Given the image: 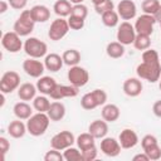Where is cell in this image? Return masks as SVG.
Instances as JSON below:
<instances>
[{"mask_svg":"<svg viewBox=\"0 0 161 161\" xmlns=\"http://www.w3.org/2000/svg\"><path fill=\"white\" fill-rule=\"evenodd\" d=\"M142 62L137 65L136 73L137 77L145 79L150 83H155L161 77V63H160V54L155 49H146L142 52Z\"/></svg>","mask_w":161,"mask_h":161,"instance_id":"cell-1","label":"cell"},{"mask_svg":"<svg viewBox=\"0 0 161 161\" xmlns=\"http://www.w3.org/2000/svg\"><path fill=\"white\" fill-rule=\"evenodd\" d=\"M49 123H50V118L47 113L36 112L29 119H26L28 133H30L34 137L43 136L47 132V130L49 127Z\"/></svg>","mask_w":161,"mask_h":161,"instance_id":"cell-2","label":"cell"},{"mask_svg":"<svg viewBox=\"0 0 161 161\" xmlns=\"http://www.w3.org/2000/svg\"><path fill=\"white\" fill-rule=\"evenodd\" d=\"M106 102H107V93L101 88H96L86 93L80 98V106L83 109H87V111H92L99 106H103L106 104Z\"/></svg>","mask_w":161,"mask_h":161,"instance_id":"cell-3","label":"cell"},{"mask_svg":"<svg viewBox=\"0 0 161 161\" xmlns=\"http://www.w3.org/2000/svg\"><path fill=\"white\" fill-rule=\"evenodd\" d=\"M25 54L29 58H35V59H40L43 57H45L48 54V45L35 38V36H30L24 42V47H23Z\"/></svg>","mask_w":161,"mask_h":161,"instance_id":"cell-4","label":"cell"},{"mask_svg":"<svg viewBox=\"0 0 161 161\" xmlns=\"http://www.w3.org/2000/svg\"><path fill=\"white\" fill-rule=\"evenodd\" d=\"M35 21L30 14V10H23L13 25V30L20 36H28L34 30Z\"/></svg>","mask_w":161,"mask_h":161,"instance_id":"cell-5","label":"cell"},{"mask_svg":"<svg viewBox=\"0 0 161 161\" xmlns=\"http://www.w3.org/2000/svg\"><path fill=\"white\" fill-rule=\"evenodd\" d=\"M67 78L69 80V83L77 88L84 87L88 80H89V73L86 68L80 67V65H73L69 68L68 73H67Z\"/></svg>","mask_w":161,"mask_h":161,"instance_id":"cell-6","label":"cell"},{"mask_svg":"<svg viewBox=\"0 0 161 161\" xmlns=\"http://www.w3.org/2000/svg\"><path fill=\"white\" fill-rule=\"evenodd\" d=\"M20 87V75L15 70H8L1 75L0 79V91L1 93H13L14 91H18Z\"/></svg>","mask_w":161,"mask_h":161,"instance_id":"cell-7","label":"cell"},{"mask_svg":"<svg viewBox=\"0 0 161 161\" xmlns=\"http://www.w3.org/2000/svg\"><path fill=\"white\" fill-rule=\"evenodd\" d=\"M69 24H68V20L64 19V18H57L55 20L52 21L50 26H49V30H48V36L50 40L53 42H58L60 39H63L68 31H69Z\"/></svg>","mask_w":161,"mask_h":161,"instance_id":"cell-8","label":"cell"},{"mask_svg":"<svg viewBox=\"0 0 161 161\" xmlns=\"http://www.w3.org/2000/svg\"><path fill=\"white\" fill-rule=\"evenodd\" d=\"M74 142H75V137L70 131H60L52 137L50 147L59 151H64L65 148L73 146Z\"/></svg>","mask_w":161,"mask_h":161,"instance_id":"cell-9","label":"cell"},{"mask_svg":"<svg viewBox=\"0 0 161 161\" xmlns=\"http://www.w3.org/2000/svg\"><path fill=\"white\" fill-rule=\"evenodd\" d=\"M136 34L137 33L135 30V26L130 21H122L118 25L116 38H117V42H119L121 44H123V45H131V44H133V40L136 38Z\"/></svg>","mask_w":161,"mask_h":161,"instance_id":"cell-10","label":"cell"},{"mask_svg":"<svg viewBox=\"0 0 161 161\" xmlns=\"http://www.w3.org/2000/svg\"><path fill=\"white\" fill-rule=\"evenodd\" d=\"M20 38L21 36L18 33H15L14 30L13 31H6V33H4L3 38H1V45L9 53H18L24 47V43L21 42Z\"/></svg>","mask_w":161,"mask_h":161,"instance_id":"cell-11","label":"cell"},{"mask_svg":"<svg viewBox=\"0 0 161 161\" xmlns=\"http://www.w3.org/2000/svg\"><path fill=\"white\" fill-rule=\"evenodd\" d=\"M156 20L153 18V15L151 14H142L140 16H137L136 21H135V30L137 34H143V35H148L151 36L153 33V25H155Z\"/></svg>","mask_w":161,"mask_h":161,"instance_id":"cell-12","label":"cell"},{"mask_svg":"<svg viewBox=\"0 0 161 161\" xmlns=\"http://www.w3.org/2000/svg\"><path fill=\"white\" fill-rule=\"evenodd\" d=\"M23 70L31 78H40L45 70V65L39 59L28 58L23 62Z\"/></svg>","mask_w":161,"mask_h":161,"instance_id":"cell-13","label":"cell"},{"mask_svg":"<svg viewBox=\"0 0 161 161\" xmlns=\"http://www.w3.org/2000/svg\"><path fill=\"white\" fill-rule=\"evenodd\" d=\"M116 11L118 13V15L122 20L128 21V20H132L136 18L137 6H136L135 1H132V0H121L116 6Z\"/></svg>","mask_w":161,"mask_h":161,"instance_id":"cell-14","label":"cell"},{"mask_svg":"<svg viewBox=\"0 0 161 161\" xmlns=\"http://www.w3.org/2000/svg\"><path fill=\"white\" fill-rule=\"evenodd\" d=\"M79 88L69 84V86H65V84H57L55 88L53 89V92L49 94V97L54 101H60L63 98H73L75 96H78V91Z\"/></svg>","mask_w":161,"mask_h":161,"instance_id":"cell-15","label":"cell"},{"mask_svg":"<svg viewBox=\"0 0 161 161\" xmlns=\"http://www.w3.org/2000/svg\"><path fill=\"white\" fill-rule=\"evenodd\" d=\"M101 151L103 155L108 156V157H116L121 153V145L119 141L116 140L114 137H103L101 140Z\"/></svg>","mask_w":161,"mask_h":161,"instance_id":"cell-16","label":"cell"},{"mask_svg":"<svg viewBox=\"0 0 161 161\" xmlns=\"http://www.w3.org/2000/svg\"><path fill=\"white\" fill-rule=\"evenodd\" d=\"M142 82H141V78L138 77H130L127 78L125 82H123V86H122V89H123V93L128 97H137L141 94L142 92Z\"/></svg>","mask_w":161,"mask_h":161,"instance_id":"cell-17","label":"cell"},{"mask_svg":"<svg viewBox=\"0 0 161 161\" xmlns=\"http://www.w3.org/2000/svg\"><path fill=\"white\" fill-rule=\"evenodd\" d=\"M118 141L122 148L128 150V148H133L137 143H138V135L131 130V128H125L121 131L119 136H118Z\"/></svg>","mask_w":161,"mask_h":161,"instance_id":"cell-18","label":"cell"},{"mask_svg":"<svg viewBox=\"0 0 161 161\" xmlns=\"http://www.w3.org/2000/svg\"><path fill=\"white\" fill-rule=\"evenodd\" d=\"M88 132L96 138V140H102L103 137L107 136L108 133V122L102 119H94L89 123L88 126Z\"/></svg>","mask_w":161,"mask_h":161,"instance_id":"cell-19","label":"cell"},{"mask_svg":"<svg viewBox=\"0 0 161 161\" xmlns=\"http://www.w3.org/2000/svg\"><path fill=\"white\" fill-rule=\"evenodd\" d=\"M58 83L55 82V79L50 75H42L40 78H38L36 80V88H38V92H40V94H45V96H49L53 89L55 88Z\"/></svg>","mask_w":161,"mask_h":161,"instance_id":"cell-20","label":"cell"},{"mask_svg":"<svg viewBox=\"0 0 161 161\" xmlns=\"http://www.w3.org/2000/svg\"><path fill=\"white\" fill-rule=\"evenodd\" d=\"M64 62H63V58L57 54V53H49L44 57V65H45V69L49 70V72H58L62 69Z\"/></svg>","mask_w":161,"mask_h":161,"instance_id":"cell-21","label":"cell"},{"mask_svg":"<svg viewBox=\"0 0 161 161\" xmlns=\"http://www.w3.org/2000/svg\"><path fill=\"white\" fill-rule=\"evenodd\" d=\"M36 92H38L36 86L26 82L20 84V87L18 88V97L20 98V101H25V102L33 101L36 97Z\"/></svg>","mask_w":161,"mask_h":161,"instance_id":"cell-22","label":"cell"},{"mask_svg":"<svg viewBox=\"0 0 161 161\" xmlns=\"http://www.w3.org/2000/svg\"><path fill=\"white\" fill-rule=\"evenodd\" d=\"M13 112H14V114H15L16 118L25 121V119H29L33 116V107L28 102L20 101V102H18V103L14 104Z\"/></svg>","mask_w":161,"mask_h":161,"instance_id":"cell-23","label":"cell"},{"mask_svg":"<svg viewBox=\"0 0 161 161\" xmlns=\"http://www.w3.org/2000/svg\"><path fill=\"white\" fill-rule=\"evenodd\" d=\"M101 116L104 121H107L108 123H112L119 118L121 111H119L118 106H116L113 103H107V104H103L102 111H101Z\"/></svg>","mask_w":161,"mask_h":161,"instance_id":"cell-24","label":"cell"},{"mask_svg":"<svg viewBox=\"0 0 161 161\" xmlns=\"http://www.w3.org/2000/svg\"><path fill=\"white\" fill-rule=\"evenodd\" d=\"M26 132H28L26 123H24L23 119L18 118L15 121H11L8 125V133L13 138H21V137H24V135Z\"/></svg>","mask_w":161,"mask_h":161,"instance_id":"cell-25","label":"cell"},{"mask_svg":"<svg viewBox=\"0 0 161 161\" xmlns=\"http://www.w3.org/2000/svg\"><path fill=\"white\" fill-rule=\"evenodd\" d=\"M47 114L49 116L50 121H53V122L62 121L65 116V106L59 101H54L50 103V107H49Z\"/></svg>","mask_w":161,"mask_h":161,"instance_id":"cell-26","label":"cell"},{"mask_svg":"<svg viewBox=\"0 0 161 161\" xmlns=\"http://www.w3.org/2000/svg\"><path fill=\"white\" fill-rule=\"evenodd\" d=\"M30 14L35 23H45L50 19V10L45 5H34L30 9Z\"/></svg>","mask_w":161,"mask_h":161,"instance_id":"cell-27","label":"cell"},{"mask_svg":"<svg viewBox=\"0 0 161 161\" xmlns=\"http://www.w3.org/2000/svg\"><path fill=\"white\" fill-rule=\"evenodd\" d=\"M72 8L73 4L69 0H57L53 5V10L54 13L59 16V18H67L72 14Z\"/></svg>","mask_w":161,"mask_h":161,"instance_id":"cell-28","label":"cell"},{"mask_svg":"<svg viewBox=\"0 0 161 161\" xmlns=\"http://www.w3.org/2000/svg\"><path fill=\"white\" fill-rule=\"evenodd\" d=\"M75 143H77V147L80 151H84L87 148H91V147L96 146V138L89 132H84V133H80L75 138Z\"/></svg>","mask_w":161,"mask_h":161,"instance_id":"cell-29","label":"cell"},{"mask_svg":"<svg viewBox=\"0 0 161 161\" xmlns=\"http://www.w3.org/2000/svg\"><path fill=\"white\" fill-rule=\"evenodd\" d=\"M125 52H126L125 50V45L121 44L119 42H111L106 47V53L112 59H118V58L123 57Z\"/></svg>","mask_w":161,"mask_h":161,"instance_id":"cell-30","label":"cell"},{"mask_svg":"<svg viewBox=\"0 0 161 161\" xmlns=\"http://www.w3.org/2000/svg\"><path fill=\"white\" fill-rule=\"evenodd\" d=\"M62 58H63L64 64H67L68 67L78 65V63L80 62V53L77 49H67L62 54Z\"/></svg>","mask_w":161,"mask_h":161,"instance_id":"cell-31","label":"cell"},{"mask_svg":"<svg viewBox=\"0 0 161 161\" xmlns=\"http://www.w3.org/2000/svg\"><path fill=\"white\" fill-rule=\"evenodd\" d=\"M101 19H102L103 25L107 26V28H114L119 23V15H118V13L116 10L106 11L104 14L101 15Z\"/></svg>","mask_w":161,"mask_h":161,"instance_id":"cell-32","label":"cell"},{"mask_svg":"<svg viewBox=\"0 0 161 161\" xmlns=\"http://www.w3.org/2000/svg\"><path fill=\"white\" fill-rule=\"evenodd\" d=\"M50 101L48 99V97L45 94H40V96H36L34 99H33V108L36 111V112H43V113H47L49 107H50Z\"/></svg>","mask_w":161,"mask_h":161,"instance_id":"cell-33","label":"cell"},{"mask_svg":"<svg viewBox=\"0 0 161 161\" xmlns=\"http://www.w3.org/2000/svg\"><path fill=\"white\" fill-rule=\"evenodd\" d=\"M133 47L137 50H146L151 47V36L143 35V34H136V38L133 40Z\"/></svg>","mask_w":161,"mask_h":161,"instance_id":"cell-34","label":"cell"},{"mask_svg":"<svg viewBox=\"0 0 161 161\" xmlns=\"http://www.w3.org/2000/svg\"><path fill=\"white\" fill-rule=\"evenodd\" d=\"M63 156L65 161H83V156H82V151L78 147H68L63 151Z\"/></svg>","mask_w":161,"mask_h":161,"instance_id":"cell-35","label":"cell"},{"mask_svg":"<svg viewBox=\"0 0 161 161\" xmlns=\"http://www.w3.org/2000/svg\"><path fill=\"white\" fill-rule=\"evenodd\" d=\"M143 152L148 156L150 161H157L161 158V147L158 143H155V145H151V146L143 148Z\"/></svg>","mask_w":161,"mask_h":161,"instance_id":"cell-36","label":"cell"},{"mask_svg":"<svg viewBox=\"0 0 161 161\" xmlns=\"http://www.w3.org/2000/svg\"><path fill=\"white\" fill-rule=\"evenodd\" d=\"M160 5H161L160 0H143L142 1V10L145 14L153 15L158 10Z\"/></svg>","mask_w":161,"mask_h":161,"instance_id":"cell-37","label":"cell"},{"mask_svg":"<svg viewBox=\"0 0 161 161\" xmlns=\"http://www.w3.org/2000/svg\"><path fill=\"white\" fill-rule=\"evenodd\" d=\"M68 24H69V28L72 30H80L84 28V19L82 18H78V16H74V15H69L68 16Z\"/></svg>","mask_w":161,"mask_h":161,"instance_id":"cell-38","label":"cell"},{"mask_svg":"<svg viewBox=\"0 0 161 161\" xmlns=\"http://www.w3.org/2000/svg\"><path fill=\"white\" fill-rule=\"evenodd\" d=\"M94 10H96L97 14L102 15V14H104L106 11L114 10V3H113L112 0H104V1H102L101 4H98V5H94Z\"/></svg>","mask_w":161,"mask_h":161,"instance_id":"cell-39","label":"cell"},{"mask_svg":"<svg viewBox=\"0 0 161 161\" xmlns=\"http://www.w3.org/2000/svg\"><path fill=\"white\" fill-rule=\"evenodd\" d=\"M70 15H74V16H78V18H82L86 20V18L88 16V8L84 4H75L72 8Z\"/></svg>","mask_w":161,"mask_h":161,"instance_id":"cell-40","label":"cell"},{"mask_svg":"<svg viewBox=\"0 0 161 161\" xmlns=\"http://www.w3.org/2000/svg\"><path fill=\"white\" fill-rule=\"evenodd\" d=\"M44 161H64V156L59 150L52 148L44 155Z\"/></svg>","mask_w":161,"mask_h":161,"instance_id":"cell-41","label":"cell"},{"mask_svg":"<svg viewBox=\"0 0 161 161\" xmlns=\"http://www.w3.org/2000/svg\"><path fill=\"white\" fill-rule=\"evenodd\" d=\"M97 155H98V150L96 146L91 147V148H87L84 151H82V156H83V161H93L97 158Z\"/></svg>","mask_w":161,"mask_h":161,"instance_id":"cell-42","label":"cell"},{"mask_svg":"<svg viewBox=\"0 0 161 161\" xmlns=\"http://www.w3.org/2000/svg\"><path fill=\"white\" fill-rule=\"evenodd\" d=\"M155 143H158L157 137L153 136V135H151V133L145 135V136L141 138V146H142V148H146V147H148V146H151V145H155Z\"/></svg>","mask_w":161,"mask_h":161,"instance_id":"cell-43","label":"cell"},{"mask_svg":"<svg viewBox=\"0 0 161 161\" xmlns=\"http://www.w3.org/2000/svg\"><path fill=\"white\" fill-rule=\"evenodd\" d=\"M9 150H10V142L8 141L6 137L1 136L0 137V153H1V160L3 161L5 160V155H6V152Z\"/></svg>","mask_w":161,"mask_h":161,"instance_id":"cell-44","label":"cell"},{"mask_svg":"<svg viewBox=\"0 0 161 161\" xmlns=\"http://www.w3.org/2000/svg\"><path fill=\"white\" fill-rule=\"evenodd\" d=\"M10 8L15 9V10H23L25 9L26 4H28V0H8Z\"/></svg>","mask_w":161,"mask_h":161,"instance_id":"cell-45","label":"cell"},{"mask_svg":"<svg viewBox=\"0 0 161 161\" xmlns=\"http://www.w3.org/2000/svg\"><path fill=\"white\" fill-rule=\"evenodd\" d=\"M152 112H153V114H155L156 117L161 118V99H158V101H156V102L153 103V106H152Z\"/></svg>","mask_w":161,"mask_h":161,"instance_id":"cell-46","label":"cell"},{"mask_svg":"<svg viewBox=\"0 0 161 161\" xmlns=\"http://www.w3.org/2000/svg\"><path fill=\"white\" fill-rule=\"evenodd\" d=\"M132 160L133 161H150V158H148V156L145 153V152H142V153H137V155H135L133 157H132Z\"/></svg>","mask_w":161,"mask_h":161,"instance_id":"cell-47","label":"cell"},{"mask_svg":"<svg viewBox=\"0 0 161 161\" xmlns=\"http://www.w3.org/2000/svg\"><path fill=\"white\" fill-rule=\"evenodd\" d=\"M9 6H10V5H9V3H8V1H5V0H3V1L0 3V14H5Z\"/></svg>","mask_w":161,"mask_h":161,"instance_id":"cell-48","label":"cell"},{"mask_svg":"<svg viewBox=\"0 0 161 161\" xmlns=\"http://www.w3.org/2000/svg\"><path fill=\"white\" fill-rule=\"evenodd\" d=\"M153 18H155L156 23H161V5H160L158 10H157V11L153 14Z\"/></svg>","mask_w":161,"mask_h":161,"instance_id":"cell-49","label":"cell"},{"mask_svg":"<svg viewBox=\"0 0 161 161\" xmlns=\"http://www.w3.org/2000/svg\"><path fill=\"white\" fill-rule=\"evenodd\" d=\"M69 1H70L73 5H75V4H83L84 0H69Z\"/></svg>","mask_w":161,"mask_h":161,"instance_id":"cell-50","label":"cell"},{"mask_svg":"<svg viewBox=\"0 0 161 161\" xmlns=\"http://www.w3.org/2000/svg\"><path fill=\"white\" fill-rule=\"evenodd\" d=\"M91 1H92L93 5H98V4H101V3L104 1V0H91Z\"/></svg>","mask_w":161,"mask_h":161,"instance_id":"cell-51","label":"cell"},{"mask_svg":"<svg viewBox=\"0 0 161 161\" xmlns=\"http://www.w3.org/2000/svg\"><path fill=\"white\" fill-rule=\"evenodd\" d=\"M158 80H160V82H158V88H160V91H161V77H160Z\"/></svg>","mask_w":161,"mask_h":161,"instance_id":"cell-52","label":"cell"},{"mask_svg":"<svg viewBox=\"0 0 161 161\" xmlns=\"http://www.w3.org/2000/svg\"><path fill=\"white\" fill-rule=\"evenodd\" d=\"M160 28H161V23H160Z\"/></svg>","mask_w":161,"mask_h":161,"instance_id":"cell-53","label":"cell"}]
</instances>
